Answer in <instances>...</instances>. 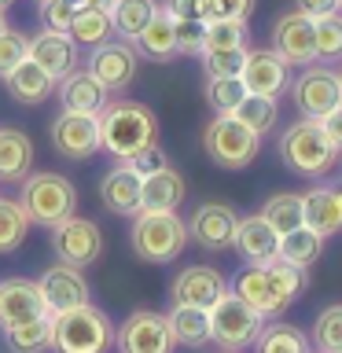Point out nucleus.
<instances>
[{"mask_svg": "<svg viewBox=\"0 0 342 353\" xmlns=\"http://www.w3.org/2000/svg\"><path fill=\"white\" fill-rule=\"evenodd\" d=\"M305 206V225L316 228L320 236H335L342 232V188H313L302 195Z\"/></svg>", "mask_w": 342, "mask_h": 353, "instance_id": "b1692460", "label": "nucleus"}, {"mask_svg": "<svg viewBox=\"0 0 342 353\" xmlns=\"http://www.w3.org/2000/svg\"><path fill=\"white\" fill-rule=\"evenodd\" d=\"M247 48H217V52H203V66L206 77H239Z\"/></svg>", "mask_w": 342, "mask_h": 353, "instance_id": "37998d69", "label": "nucleus"}, {"mask_svg": "<svg viewBox=\"0 0 342 353\" xmlns=\"http://www.w3.org/2000/svg\"><path fill=\"white\" fill-rule=\"evenodd\" d=\"M232 118H239L243 125H250L254 132H269L276 125V118H280V107H276V99L269 96H243L236 110H232Z\"/></svg>", "mask_w": 342, "mask_h": 353, "instance_id": "e433bc0d", "label": "nucleus"}, {"mask_svg": "<svg viewBox=\"0 0 342 353\" xmlns=\"http://www.w3.org/2000/svg\"><path fill=\"white\" fill-rule=\"evenodd\" d=\"M55 88H59L63 110H74V114H99L110 99V92L92 77V70H81V66L66 74Z\"/></svg>", "mask_w": 342, "mask_h": 353, "instance_id": "5701e85b", "label": "nucleus"}, {"mask_svg": "<svg viewBox=\"0 0 342 353\" xmlns=\"http://www.w3.org/2000/svg\"><path fill=\"white\" fill-rule=\"evenodd\" d=\"M243 96H247V88H243L239 77H206V103L217 114H232Z\"/></svg>", "mask_w": 342, "mask_h": 353, "instance_id": "a19ab883", "label": "nucleus"}, {"mask_svg": "<svg viewBox=\"0 0 342 353\" xmlns=\"http://www.w3.org/2000/svg\"><path fill=\"white\" fill-rule=\"evenodd\" d=\"M88 70L110 96H121L140 74V52L132 41H103L88 55Z\"/></svg>", "mask_w": 342, "mask_h": 353, "instance_id": "9d476101", "label": "nucleus"}, {"mask_svg": "<svg viewBox=\"0 0 342 353\" xmlns=\"http://www.w3.org/2000/svg\"><path fill=\"white\" fill-rule=\"evenodd\" d=\"M96 118H99V148L114 154L118 162H129L132 154L154 148V140H159V121L137 99L125 96L107 99V107Z\"/></svg>", "mask_w": 342, "mask_h": 353, "instance_id": "f257e3e1", "label": "nucleus"}, {"mask_svg": "<svg viewBox=\"0 0 342 353\" xmlns=\"http://www.w3.org/2000/svg\"><path fill=\"white\" fill-rule=\"evenodd\" d=\"M261 327L265 316L258 309H250L232 287L210 305V342H217L225 353H243L247 346H254Z\"/></svg>", "mask_w": 342, "mask_h": 353, "instance_id": "0eeeda50", "label": "nucleus"}, {"mask_svg": "<svg viewBox=\"0 0 342 353\" xmlns=\"http://www.w3.org/2000/svg\"><path fill=\"white\" fill-rule=\"evenodd\" d=\"M52 143L63 159H74V162L88 159V154L99 151V118L63 110V114H55V121H52Z\"/></svg>", "mask_w": 342, "mask_h": 353, "instance_id": "2eb2a0df", "label": "nucleus"}, {"mask_svg": "<svg viewBox=\"0 0 342 353\" xmlns=\"http://www.w3.org/2000/svg\"><path fill=\"white\" fill-rule=\"evenodd\" d=\"M140 188H143V176L132 173L129 162H118L99 181V203H103L107 214L132 217V214H140Z\"/></svg>", "mask_w": 342, "mask_h": 353, "instance_id": "aec40b11", "label": "nucleus"}, {"mask_svg": "<svg viewBox=\"0 0 342 353\" xmlns=\"http://www.w3.org/2000/svg\"><path fill=\"white\" fill-rule=\"evenodd\" d=\"M52 250L63 265L88 269V265L99 261V254H103V232H99L96 221L74 214V217H66L52 228Z\"/></svg>", "mask_w": 342, "mask_h": 353, "instance_id": "9b49d317", "label": "nucleus"}, {"mask_svg": "<svg viewBox=\"0 0 342 353\" xmlns=\"http://www.w3.org/2000/svg\"><path fill=\"white\" fill-rule=\"evenodd\" d=\"M37 316H48V305H44V294L37 280H4L0 283V327H15V324H26V320H37Z\"/></svg>", "mask_w": 342, "mask_h": 353, "instance_id": "a211bd4d", "label": "nucleus"}, {"mask_svg": "<svg viewBox=\"0 0 342 353\" xmlns=\"http://www.w3.org/2000/svg\"><path fill=\"white\" fill-rule=\"evenodd\" d=\"M19 206L26 210L30 225H44L55 228L59 221L77 214V188L70 184V176L63 173H30L26 181L19 184Z\"/></svg>", "mask_w": 342, "mask_h": 353, "instance_id": "39448f33", "label": "nucleus"}, {"mask_svg": "<svg viewBox=\"0 0 342 353\" xmlns=\"http://www.w3.org/2000/svg\"><path fill=\"white\" fill-rule=\"evenodd\" d=\"M309 287V276L305 269L298 265H287V261H269V265H247L239 276H236V294L247 302L250 309L269 320V316H280L287 305L294 302Z\"/></svg>", "mask_w": 342, "mask_h": 353, "instance_id": "f03ea898", "label": "nucleus"}, {"mask_svg": "<svg viewBox=\"0 0 342 353\" xmlns=\"http://www.w3.org/2000/svg\"><path fill=\"white\" fill-rule=\"evenodd\" d=\"M66 33L74 37L77 48H96V44L110 41L114 26H110L107 8H77L74 11V22H70V30H66Z\"/></svg>", "mask_w": 342, "mask_h": 353, "instance_id": "473e14b6", "label": "nucleus"}, {"mask_svg": "<svg viewBox=\"0 0 342 353\" xmlns=\"http://www.w3.org/2000/svg\"><path fill=\"white\" fill-rule=\"evenodd\" d=\"M236 225L239 214L228 203H203L188 221V239H195L203 250H228Z\"/></svg>", "mask_w": 342, "mask_h": 353, "instance_id": "dca6fc26", "label": "nucleus"}, {"mask_svg": "<svg viewBox=\"0 0 342 353\" xmlns=\"http://www.w3.org/2000/svg\"><path fill=\"white\" fill-rule=\"evenodd\" d=\"M184 203V181L177 170H162L143 176L140 188V210H154V214H170Z\"/></svg>", "mask_w": 342, "mask_h": 353, "instance_id": "bb28decb", "label": "nucleus"}, {"mask_svg": "<svg viewBox=\"0 0 342 353\" xmlns=\"http://www.w3.org/2000/svg\"><path fill=\"white\" fill-rule=\"evenodd\" d=\"M320 254H324V236H320L316 228H309V225L280 236V261H287V265L309 269V265L320 261Z\"/></svg>", "mask_w": 342, "mask_h": 353, "instance_id": "7c9ffc66", "label": "nucleus"}, {"mask_svg": "<svg viewBox=\"0 0 342 353\" xmlns=\"http://www.w3.org/2000/svg\"><path fill=\"white\" fill-rule=\"evenodd\" d=\"M159 8H162L159 0H110L107 15H110V26H114L118 37L132 41L154 19V11H159Z\"/></svg>", "mask_w": 342, "mask_h": 353, "instance_id": "c756f323", "label": "nucleus"}, {"mask_svg": "<svg viewBox=\"0 0 342 353\" xmlns=\"http://www.w3.org/2000/svg\"><path fill=\"white\" fill-rule=\"evenodd\" d=\"M203 148L221 170H247L261 154V132H254L232 114H217L203 132Z\"/></svg>", "mask_w": 342, "mask_h": 353, "instance_id": "6e6552de", "label": "nucleus"}, {"mask_svg": "<svg viewBox=\"0 0 342 353\" xmlns=\"http://www.w3.org/2000/svg\"><path fill=\"white\" fill-rule=\"evenodd\" d=\"M291 99H294V110L302 118H313V121H324L331 110L342 103V88H339V74L328 70V66H305L302 74L291 81Z\"/></svg>", "mask_w": 342, "mask_h": 353, "instance_id": "1a4fd4ad", "label": "nucleus"}, {"mask_svg": "<svg viewBox=\"0 0 342 353\" xmlns=\"http://www.w3.org/2000/svg\"><path fill=\"white\" fill-rule=\"evenodd\" d=\"M81 8H110V0H85Z\"/></svg>", "mask_w": 342, "mask_h": 353, "instance_id": "603ef678", "label": "nucleus"}, {"mask_svg": "<svg viewBox=\"0 0 342 353\" xmlns=\"http://www.w3.org/2000/svg\"><path fill=\"white\" fill-rule=\"evenodd\" d=\"M261 217L276 228V236H287V232L302 228V225H305L302 195H294V192H276V195H269V199H265V206H261Z\"/></svg>", "mask_w": 342, "mask_h": 353, "instance_id": "2f4dec72", "label": "nucleus"}, {"mask_svg": "<svg viewBox=\"0 0 342 353\" xmlns=\"http://www.w3.org/2000/svg\"><path fill=\"white\" fill-rule=\"evenodd\" d=\"M258 353H309V339L294 324H265L254 339Z\"/></svg>", "mask_w": 342, "mask_h": 353, "instance_id": "f704fd0d", "label": "nucleus"}, {"mask_svg": "<svg viewBox=\"0 0 342 353\" xmlns=\"http://www.w3.org/2000/svg\"><path fill=\"white\" fill-rule=\"evenodd\" d=\"M11 4H15V0H0V11H4V8H11Z\"/></svg>", "mask_w": 342, "mask_h": 353, "instance_id": "6e6d98bb", "label": "nucleus"}, {"mask_svg": "<svg viewBox=\"0 0 342 353\" xmlns=\"http://www.w3.org/2000/svg\"><path fill=\"white\" fill-rule=\"evenodd\" d=\"M173 37L181 55H203L206 48V19H173Z\"/></svg>", "mask_w": 342, "mask_h": 353, "instance_id": "79ce46f5", "label": "nucleus"}, {"mask_svg": "<svg viewBox=\"0 0 342 353\" xmlns=\"http://www.w3.org/2000/svg\"><path fill=\"white\" fill-rule=\"evenodd\" d=\"M313 350L316 353H342V305H328L313 320Z\"/></svg>", "mask_w": 342, "mask_h": 353, "instance_id": "58836bf2", "label": "nucleus"}, {"mask_svg": "<svg viewBox=\"0 0 342 353\" xmlns=\"http://www.w3.org/2000/svg\"><path fill=\"white\" fill-rule=\"evenodd\" d=\"M118 331L103 309L92 302L52 316V350L55 353H110Z\"/></svg>", "mask_w": 342, "mask_h": 353, "instance_id": "20e7f679", "label": "nucleus"}, {"mask_svg": "<svg viewBox=\"0 0 342 353\" xmlns=\"http://www.w3.org/2000/svg\"><path fill=\"white\" fill-rule=\"evenodd\" d=\"M247 22L243 19H206V48L203 52H217V48H247Z\"/></svg>", "mask_w": 342, "mask_h": 353, "instance_id": "4c0bfd02", "label": "nucleus"}, {"mask_svg": "<svg viewBox=\"0 0 342 353\" xmlns=\"http://www.w3.org/2000/svg\"><path fill=\"white\" fill-rule=\"evenodd\" d=\"M313 22H316V59L342 63V11L313 19Z\"/></svg>", "mask_w": 342, "mask_h": 353, "instance_id": "ea45409f", "label": "nucleus"}, {"mask_svg": "<svg viewBox=\"0 0 342 353\" xmlns=\"http://www.w3.org/2000/svg\"><path fill=\"white\" fill-rule=\"evenodd\" d=\"M170 291H173V302L177 305L210 309L221 294L228 291V280L214 269V265H188L184 272H177V280H173Z\"/></svg>", "mask_w": 342, "mask_h": 353, "instance_id": "6ab92c4d", "label": "nucleus"}, {"mask_svg": "<svg viewBox=\"0 0 342 353\" xmlns=\"http://www.w3.org/2000/svg\"><path fill=\"white\" fill-rule=\"evenodd\" d=\"M33 165V143L19 129H0V184H22Z\"/></svg>", "mask_w": 342, "mask_h": 353, "instance_id": "a878e982", "label": "nucleus"}, {"mask_svg": "<svg viewBox=\"0 0 342 353\" xmlns=\"http://www.w3.org/2000/svg\"><path fill=\"white\" fill-rule=\"evenodd\" d=\"M239 81L247 88V96H283L291 88V63L283 55H276L272 48H247V59H243Z\"/></svg>", "mask_w": 342, "mask_h": 353, "instance_id": "f8f14e48", "label": "nucleus"}, {"mask_svg": "<svg viewBox=\"0 0 342 353\" xmlns=\"http://www.w3.org/2000/svg\"><path fill=\"white\" fill-rule=\"evenodd\" d=\"M232 247H236L250 265H269V261L280 258V236H276V228L261 214L239 217L236 236H232Z\"/></svg>", "mask_w": 342, "mask_h": 353, "instance_id": "412c9836", "label": "nucleus"}, {"mask_svg": "<svg viewBox=\"0 0 342 353\" xmlns=\"http://www.w3.org/2000/svg\"><path fill=\"white\" fill-rule=\"evenodd\" d=\"M272 52L283 55L291 66L316 63V22L302 11H287L272 26Z\"/></svg>", "mask_w": 342, "mask_h": 353, "instance_id": "4468645a", "label": "nucleus"}, {"mask_svg": "<svg viewBox=\"0 0 342 353\" xmlns=\"http://www.w3.org/2000/svg\"><path fill=\"white\" fill-rule=\"evenodd\" d=\"M4 30H8V22H4V11H0V37H4Z\"/></svg>", "mask_w": 342, "mask_h": 353, "instance_id": "864d4df0", "label": "nucleus"}, {"mask_svg": "<svg viewBox=\"0 0 342 353\" xmlns=\"http://www.w3.org/2000/svg\"><path fill=\"white\" fill-rule=\"evenodd\" d=\"M4 85H8V92L15 96L19 103H44V99L55 92V85H59V81L26 55V59H22L15 70L4 77Z\"/></svg>", "mask_w": 342, "mask_h": 353, "instance_id": "393cba45", "label": "nucleus"}, {"mask_svg": "<svg viewBox=\"0 0 342 353\" xmlns=\"http://www.w3.org/2000/svg\"><path fill=\"white\" fill-rule=\"evenodd\" d=\"M129 243L137 250V258L151 261V265H170L188 247V225L177 217V210H170V214L140 210V214H132Z\"/></svg>", "mask_w": 342, "mask_h": 353, "instance_id": "423d86ee", "label": "nucleus"}, {"mask_svg": "<svg viewBox=\"0 0 342 353\" xmlns=\"http://www.w3.org/2000/svg\"><path fill=\"white\" fill-rule=\"evenodd\" d=\"M4 342H8L11 353H44V350H52V313L8 327Z\"/></svg>", "mask_w": 342, "mask_h": 353, "instance_id": "72a5a7b5", "label": "nucleus"}, {"mask_svg": "<svg viewBox=\"0 0 342 353\" xmlns=\"http://www.w3.org/2000/svg\"><path fill=\"white\" fill-rule=\"evenodd\" d=\"M26 55H30V37L8 26L4 37H0V77H8Z\"/></svg>", "mask_w": 342, "mask_h": 353, "instance_id": "c03bdc74", "label": "nucleus"}, {"mask_svg": "<svg viewBox=\"0 0 342 353\" xmlns=\"http://www.w3.org/2000/svg\"><path fill=\"white\" fill-rule=\"evenodd\" d=\"M30 59L37 66H44L55 81H63L70 70H77V44L70 33L41 30L37 37H30Z\"/></svg>", "mask_w": 342, "mask_h": 353, "instance_id": "4be33fe9", "label": "nucleus"}, {"mask_svg": "<svg viewBox=\"0 0 342 353\" xmlns=\"http://www.w3.org/2000/svg\"><path fill=\"white\" fill-rule=\"evenodd\" d=\"M170 320V331H173V342H181V346H206L210 342V309H199V305H177L165 313Z\"/></svg>", "mask_w": 342, "mask_h": 353, "instance_id": "c85d7f7f", "label": "nucleus"}, {"mask_svg": "<svg viewBox=\"0 0 342 353\" xmlns=\"http://www.w3.org/2000/svg\"><path fill=\"white\" fill-rule=\"evenodd\" d=\"M129 170H132V173H140V176H151V173L170 170V159H165V151L159 148V143H154V148L140 151V154H132V159H129Z\"/></svg>", "mask_w": 342, "mask_h": 353, "instance_id": "de8ad7c7", "label": "nucleus"}, {"mask_svg": "<svg viewBox=\"0 0 342 353\" xmlns=\"http://www.w3.org/2000/svg\"><path fill=\"white\" fill-rule=\"evenodd\" d=\"M26 232H30V217L19 206V199H0V254L19 250Z\"/></svg>", "mask_w": 342, "mask_h": 353, "instance_id": "c9c22d12", "label": "nucleus"}, {"mask_svg": "<svg viewBox=\"0 0 342 353\" xmlns=\"http://www.w3.org/2000/svg\"><path fill=\"white\" fill-rule=\"evenodd\" d=\"M320 125H324V132L331 137V143H335V148L342 151V103H339L335 110H331V114H328L324 121H320Z\"/></svg>", "mask_w": 342, "mask_h": 353, "instance_id": "3c124183", "label": "nucleus"}, {"mask_svg": "<svg viewBox=\"0 0 342 353\" xmlns=\"http://www.w3.org/2000/svg\"><path fill=\"white\" fill-rule=\"evenodd\" d=\"M276 151H280V162L287 170L298 173V176H309V181H320L324 173H331L339 162V154H342L324 132V125L313 118H298L294 125H287L280 132Z\"/></svg>", "mask_w": 342, "mask_h": 353, "instance_id": "7ed1b4c3", "label": "nucleus"}, {"mask_svg": "<svg viewBox=\"0 0 342 353\" xmlns=\"http://www.w3.org/2000/svg\"><path fill=\"white\" fill-rule=\"evenodd\" d=\"M339 88H342V74H339Z\"/></svg>", "mask_w": 342, "mask_h": 353, "instance_id": "4d7b16f0", "label": "nucleus"}, {"mask_svg": "<svg viewBox=\"0 0 342 353\" xmlns=\"http://www.w3.org/2000/svg\"><path fill=\"white\" fill-rule=\"evenodd\" d=\"M132 44H137L140 55H148V59L154 63H170L177 55V37H173V15L170 11H154V19L143 26L137 37H132Z\"/></svg>", "mask_w": 342, "mask_h": 353, "instance_id": "cd10ccee", "label": "nucleus"}, {"mask_svg": "<svg viewBox=\"0 0 342 353\" xmlns=\"http://www.w3.org/2000/svg\"><path fill=\"white\" fill-rule=\"evenodd\" d=\"M162 11L173 19H206V0H162Z\"/></svg>", "mask_w": 342, "mask_h": 353, "instance_id": "09e8293b", "label": "nucleus"}, {"mask_svg": "<svg viewBox=\"0 0 342 353\" xmlns=\"http://www.w3.org/2000/svg\"><path fill=\"white\" fill-rule=\"evenodd\" d=\"M258 0H206V19H250Z\"/></svg>", "mask_w": 342, "mask_h": 353, "instance_id": "49530a36", "label": "nucleus"}, {"mask_svg": "<svg viewBox=\"0 0 342 353\" xmlns=\"http://www.w3.org/2000/svg\"><path fill=\"white\" fill-rule=\"evenodd\" d=\"M298 11L309 19H324V15H335V11H342V0H294Z\"/></svg>", "mask_w": 342, "mask_h": 353, "instance_id": "8fccbe9b", "label": "nucleus"}, {"mask_svg": "<svg viewBox=\"0 0 342 353\" xmlns=\"http://www.w3.org/2000/svg\"><path fill=\"white\" fill-rule=\"evenodd\" d=\"M63 4H74V8H81V4H85V0H63Z\"/></svg>", "mask_w": 342, "mask_h": 353, "instance_id": "5fc2aeb1", "label": "nucleus"}, {"mask_svg": "<svg viewBox=\"0 0 342 353\" xmlns=\"http://www.w3.org/2000/svg\"><path fill=\"white\" fill-rule=\"evenodd\" d=\"M118 350L121 353H173V331L170 320L151 309H137L125 316V324L118 327Z\"/></svg>", "mask_w": 342, "mask_h": 353, "instance_id": "ddd939ff", "label": "nucleus"}, {"mask_svg": "<svg viewBox=\"0 0 342 353\" xmlns=\"http://www.w3.org/2000/svg\"><path fill=\"white\" fill-rule=\"evenodd\" d=\"M41 294H44V305H48V313H66V309H77L88 302V280L81 276V269H74V265H52L48 272L37 280Z\"/></svg>", "mask_w": 342, "mask_h": 353, "instance_id": "f3484780", "label": "nucleus"}, {"mask_svg": "<svg viewBox=\"0 0 342 353\" xmlns=\"http://www.w3.org/2000/svg\"><path fill=\"white\" fill-rule=\"evenodd\" d=\"M74 4H63V0H41V26L44 30H59L66 33L74 22Z\"/></svg>", "mask_w": 342, "mask_h": 353, "instance_id": "a18cd8bd", "label": "nucleus"}]
</instances>
